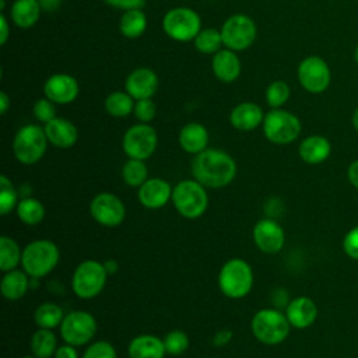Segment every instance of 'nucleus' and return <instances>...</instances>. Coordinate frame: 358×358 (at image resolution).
<instances>
[{
  "instance_id": "obj_1",
  "label": "nucleus",
  "mask_w": 358,
  "mask_h": 358,
  "mask_svg": "<svg viewBox=\"0 0 358 358\" xmlns=\"http://www.w3.org/2000/svg\"><path fill=\"white\" fill-rule=\"evenodd\" d=\"M192 175L207 189H221L232 183L238 166L231 154L220 148H206L193 157Z\"/></svg>"
},
{
  "instance_id": "obj_2",
  "label": "nucleus",
  "mask_w": 358,
  "mask_h": 358,
  "mask_svg": "<svg viewBox=\"0 0 358 358\" xmlns=\"http://www.w3.org/2000/svg\"><path fill=\"white\" fill-rule=\"evenodd\" d=\"M60 250L50 239H36L22 249V270L34 280L50 274L59 264Z\"/></svg>"
},
{
  "instance_id": "obj_3",
  "label": "nucleus",
  "mask_w": 358,
  "mask_h": 358,
  "mask_svg": "<svg viewBox=\"0 0 358 358\" xmlns=\"http://www.w3.org/2000/svg\"><path fill=\"white\" fill-rule=\"evenodd\" d=\"M250 330L255 338L262 344L278 345L289 336L291 324L285 316V312L274 308H264L253 315Z\"/></svg>"
},
{
  "instance_id": "obj_4",
  "label": "nucleus",
  "mask_w": 358,
  "mask_h": 358,
  "mask_svg": "<svg viewBox=\"0 0 358 358\" xmlns=\"http://www.w3.org/2000/svg\"><path fill=\"white\" fill-rule=\"evenodd\" d=\"M253 281L255 275L252 266L241 257H234L225 262L218 273L220 291L231 299L245 298L250 292Z\"/></svg>"
},
{
  "instance_id": "obj_5",
  "label": "nucleus",
  "mask_w": 358,
  "mask_h": 358,
  "mask_svg": "<svg viewBox=\"0 0 358 358\" xmlns=\"http://www.w3.org/2000/svg\"><path fill=\"white\" fill-rule=\"evenodd\" d=\"M207 187L196 179H183L172 189V204L175 210L187 220L200 218L208 207Z\"/></svg>"
},
{
  "instance_id": "obj_6",
  "label": "nucleus",
  "mask_w": 358,
  "mask_h": 358,
  "mask_svg": "<svg viewBox=\"0 0 358 358\" xmlns=\"http://www.w3.org/2000/svg\"><path fill=\"white\" fill-rule=\"evenodd\" d=\"M45 129L39 124L28 123L21 126L13 140V152L22 165H34L42 159L48 148Z\"/></svg>"
},
{
  "instance_id": "obj_7",
  "label": "nucleus",
  "mask_w": 358,
  "mask_h": 358,
  "mask_svg": "<svg viewBox=\"0 0 358 358\" xmlns=\"http://www.w3.org/2000/svg\"><path fill=\"white\" fill-rule=\"evenodd\" d=\"M262 127L264 137L277 145H287L294 143L302 131V123L299 117L282 108L271 109L264 113Z\"/></svg>"
},
{
  "instance_id": "obj_8",
  "label": "nucleus",
  "mask_w": 358,
  "mask_h": 358,
  "mask_svg": "<svg viewBox=\"0 0 358 358\" xmlns=\"http://www.w3.org/2000/svg\"><path fill=\"white\" fill-rule=\"evenodd\" d=\"M108 275L103 263L87 259L74 268L71 275V289L81 299H92L103 291Z\"/></svg>"
},
{
  "instance_id": "obj_9",
  "label": "nucleus",
  "mask_w": 358,
  "mask_h": 358,
  "mask_svg": "<svg viewBox=\"0 0 358 358\" xmlns=\"http://www.w3.org/2000/svg\"><path fill=\"white\" fill-rule=\"evenodd\" d=\"M162 31L173 41L189 42L201 31V18L193 8L175 7L165 13Z\"/></svg>"
},
{
  "instance_id": "obj_10",
  "label": "nucleus",
  "mask_w": 358,
  "mask_h": 358,
  "mask_svg": "<svg viewBox=\"0 0 358 358\" xmlns=\"http://www.w3.org/2000/svg\"><path fill=\"white\" fill-rule=\"evenodd\" d=\"M296 78L306 92L319 95L330 87L331 71L323 57L310 55L299 62L296 67Z\"/></svg>"
},
{
  "instance_id": "obj_11",
  "label": "nucleus",
  "mask_w": 358,
  "mask_h": 358,
  "mask_svg": "<svg viewBox=\"0 0 358 358\" xmlns=\"http://www.w3.org/2000/svg\"><path fill=\"white\" fill-rule=\"evenodd\" d=\"M224 48L234 52H241L250 48L257 36L255 21L246 14H234L228 17L221 27Z\"/></svg>"
},
{
  "instance_id": "obj_12",
  "label": "nucleus",
  "mask_w": 358,
  "mask_h": 358,
  "mask_svg": "<svg viewBox=\"0 0 358 358\" xmlns=\"http://www.w3.org/2000/svg\"><path fill=\"white\" fill-rule=\"evenodd\" d=\"M158 134L148 123H136L130 126L122 138V148L127 158L148 159L157 150Z\"/></svg>"
},
{
  "instance_id": "obj_13",
  "label": "nucleus",
  "mask_w": 358,
  "mask_h": 358,
  "mask_svg": "<svg viewBox=\"0 0 358 358\" xmlns=\"http://www.w3.org/2000/svg\"><path fill=\"white\" fill-rule=\"evenodd\" d=\"M96 319L85 310H71L64 315L60 324V336L64 343L81 347L90 344L96 334Z\"/></svg>"
},
{
  "instance_id": "obj_14",
  "label": "nucleus",
  "mask_w": 358,
  "mask_h": 358,
  "mask_svg": "<svg viewBox=\"0 0 358 358\" xmlns=\"http://www.w3.org/2000/svg\"><path fill=\"white\" fill-rule=\"evenodd\" d=\"M90 214L102 227H117L126 218V207L119 196L110 192L95 194L90 203Z\"/></svg>"
},
{
  "instance_id": "obj_15",
  "label": "nucleus",
  "mask_w": 358,
  "mask_h": 358,
  "mask_svg": "<svg viewBox=\"0 0 358 358\" xmlns=\"http://www.w3.org/2000/svg\"><path fill=\"white\" fill-rule=\"evenodd\" d=\"M256 248L266 255H277L285 245V232L273 218L259 220L252 231Z\"/></svg>"
},
{
  "instance_id": "obj_16",
  "label": "nucleus",
  "mask_w": 358,
  "mask_h": 358,
  "mask_svg": "<svg viewBox=\"0 0 358 358\" xmlns=\"http://www.w3.org/2000/svg\"><path fill=\"white\" fill-rule=\"evenodd\" d=\"M43 94L56 105H67L77 99L80 84L76 77L67 73H56L45 81Z\"/></svg>"
},
{
  "instance_id": "obj_17",
  "label": "nucleus",
  "mask_w": 358,
  "mask_h": 358,
  "mask_svg": "<svg viewBox=\"0 0 358 358\" xmlns=\"http://www.w3.org/2000/svg\"><path fill=\"white\" fill-rule=\"evenodd\" d=\"M172 186L162 178H148L137 190L138 201L148 210L165 207L172 200Z\"/></svg>"
},
{
  "instance_id": "obj_18",
  "label": "nucleus",
  "mask_w": 358,
  "mask_h": 358,
  "mask_svg": "<svg viewBox=\"0 0 358 358\" xmlns=\"http://www.w3.org/2000/svg\"><path fill=\"white\" fill-rule=\"evenodd\" d=\"M124 90L134 101L152 98L158 90V76L152 69L137 67L126 77Z\"/></svg>"
},
{
  "instance_id": "obj_19",
  "label": "nucleus",
  "mask_w": 358,
  "mask_h": 358,
  "mask_svg": "<svg viewBox=\"0 0 358 358\" xmlns=\"http://www.w3.org/2000/svg\"><path fill=\"white\" fill-rule=\"evenodd\" d=\"M285 316L294 329H308L317 319V306L309 296L301 295L291 299L285 306Z\"/></svg>"
},
{
  "instance_id": "obj_20",
  "label": "nucleus",
  "mask_w": 358,
  "mask_h": 358,
  "mask_svg": "<svg viewBox=\"0 0 358 358\" xmlns=\"http://www.w3.org/2000/svg\"><path fill=\"white\" fill-rule=\"evenodd\" d=\"M49 144L57 148H71L78 140V129L76 124L64 117L56 116L49 123L43 124Z\"/></svg>"
},
{
  "instance_id": "obj_21",
  "label": "nucleus",
  "mask_w": 358,
  "mask_h": 358,
  "mask_svg": "<svg viewBox=\"0 0 358 358\" xmlns=\"http://www.w3.org/2000/svg\"><path fill=\"white\" fill-rule=\"evenodd\" d=\"M263 109L255 102H241L229 112V123L234 129L241 131H252L263 124Z\"/></svg>"
},
{
  "instance_id": "obj_22",
  "label": "nucleus",
  "mask_w": 358,
  "mask_h": 358,
  "mask_svg": "<svg viewBox=\"0 0 358 358\" xmlns=\"http://www.w3.org/2000/svg\"><path fill=\"white\" fill-rule=\"evenodd\" d=\"M211 70L220 81L228 84L238 80L241 76L242 64L236 52L224 48L213 55Z\"/></svg>"
},
{
  "instance_id": "obj_23",
  "label": "nucleus",
  "mask_w": 358,
  "mask_h": 358,
  "mask_svg": "<svg viewBox=\"0 0 358 358\" xmlns=\"http://www.w3.org/2000/svg\"><path fill=\"white\" fill-rule=\"evenodd\" d=\"M299 158L309 165H319L324 162L331 154V143L327 137L312 134L305 137L298 147Z\"/></svg>"
},
{
  "instance_id": "obj_24",
  "label": "nucleus",
  "mask_w": 358,
  "mask_h": 358,
  "mask_svg": "<svg viewBox=\"0 0 358 358\" xmlns=\"http://www.w3.org/2000/svg\"><path fill=\"white\" fill-rule=\"evenodd\" d=\"M210 134L204 124L197 122L186 123L178 136V141L180 148L192 155H197L199 152L204 151L208 145Z\"/></svg>"
},
{
  "instance_id": "obj_25",
  "label": "nucleus",
  "mask_w": 358,
  "mask_h": 358,
  "mask_svg": "<svg viewBox=\"0 0 358 358\" xmlns=\"http://www.w3.org/2000/svg\"><path fill=\"white\" fill-rule=\"evenodd\" d=\"M129 358H165L164 340L154 334H140L130 340L127 347Z\"/></svg>"
},
{
  "instance_id": "obj_26",
  "label": "nucleus",
  "mask_w": 358,
  "mask_h": 358,
  "mask_svg": "<svg viewBox=\"0 0 358 358\" xmlns=\"http://www.w3.org/2000/svg\"><path fill=\"white\" fill-rule=\"evenodd\" d=\"M31 277L24 270H10L3 274L1 282H0V291L1 295L7 301H20L25 296L28 288H29Z\"/></svg>"
},
{
  "instance_id": "obj_27",
  "label": "nucleus",
  "mask_w": 358,
  "mask_h": 358,
  "mask_svg": "<svg viewBox=\"0 0 358 358\" xmlns=\"http://www.w3.org/2000/svg\"><path fill=\"white\" fill-rule=\"evenodd\" d=\"M41 11L39 0H14L10 8V18L15 27L27 29L38 22Z\"/></svg>"
},
{
  "instance_id": "obj_28",
  "label": "nucleus",
  "mask_w": 358,
  "mask_h": 358,
  "mask_svg": "<svg viewBox=\"0 0 358 358\" xmlns=\"http://www.w3.org/2000/svg\"><path fill=\"white\" fill-rule=\"evenodd\" d=\"M147 29V15L141 8L127 10L122 14L119 21V31L124 38H140Z\"/></svg>"
},
{
  "instance_id": "obj_29",
  "label": "nucleus",
  "mask_w": 358,
  "mask_h": 358,
  "mask_svg": "<svg viewBox=\"0 0 358 358\" xmlns=\"http://www.w3.org/2000/svg\"><path fill=\"white\" fill-rule=\"evenodd\" d=\"M31 352L36 358H52L57 350V337L50 329H41L32 334L31 337Z\"/></svg>"
},
{
  "instance_id": "obj_30",
  "label": "nucleus",
  "mask_w": 358,
  "mask_h": 358,
  "mask_svg": "<svg viewBox=\"0 0 358 358\" xmlns=\"http://www.w3.org/2000/svg\"><path fill=\"white\" fill-rule=\"evenodd\" d=\"M136 101L126 91H113L110 92L103 102L105 110L113 117H126L133 113Z\"/></svg>"
},
{
  "instance_id": "obj_31",
  "label": "nucleus",
  "mask_w": 358,
  "mask_h": 358,
  "mask_svg": "<svg viewBox=\"0 0 358 358\" xmlns=\"http://www.w3.org/2000/svg\"><path fill=\"white\" fill-rule=\"evenodd\" d=\"M17 217L27 225H38L45 220V206L35 197H24L18 201L15 208Z\"/></svg>"
},
{
  "instance_id": "obj_32",
  "label": "nucleus",
  "mask_w": 358,
  "mask_h": 358,
  "mask_svg": "<svg viewBox=\"0 0 358 358\" xmlns=\"http://www.w3.org/2000/svg\"><path fill=\"white\" fill-rule=\"evenodd\" d=\"M64 319L63 309L53 302H43L41 303L34 312V322L41 329H50L60 327Z\"/></svg>"
},
{
  "instance_id": "obj_33",
  "label": "nucleus",
  "mask_w": 358,
  "mask_h": 358,
  "mask_svg": "<svg viewBox=\"0 0 358 358\" xmlns=\"http://www.w3.org/2000/svg\"><path fill=\"white\" fill-rule=\"evenodd\" d=\"M22 249L11 236L3 235L0 238V270L3 273L17 268L21 264Z\"/></svg>"
},
{
  "instance_id": "obj_34",
  "label": "nucleus",
  "mask_w": 358,
  "mask_h": 358,
  "mask_svg": "<svg viewBox=\"0 0 358 358\" xmlns=\"http://www.w3.org/2000/svg\"><path fill=\"white\" fill-rule=\"evenodd\" d=\"M122 179L130 187H140L148 179V168L143 159L129 158L122 166Z\"/></svg>"
},
{
  "instance_id": "obj_35",
  "label": "nucleus",
  "mask_w": 358,
  "mask_h": 358,
  "mask_svg": "<svg viewBox=\"0 0 358 358\" xmlns=\"http://www.w3.org/2000/svg\"><path fill=\"white\" fill-rule=\"evenodd\" d=\"M193 43H194V48L204 55H214L221 49V46H224L221 31L215 28L201 29L197 34V36L193 39Z\"/></svg>"
},
{
  "instance_id": "obj_36",
  "label": "nucleus",
  "mask_w": 358,
  "mask_h": 358,
  "mask_svg": "<svg viewBox=\"0 0 358 358\" xmlns=\"http://www.w3.org/2000/svg\"><path fill=\"white\" fill-rule=\"evenodd\" d=\"M289 96H291V88L284 80H275L270 83L264 92L266 102L271 109L282 108L288 102Z\"/></svg>"
},
{
  "instance_id": "obj_37",
  "label": "nucleus",
  "mask_w": 358,
  "mask_h": 358,
  "mask_svg": "<svg viewBox=\"0 0 358 358\" xmlns=\"http://www.w3.org/2000/svg\"><path fill=\"white\" fill-rule=\"evenodd\" d=\"M18 193L13 185V182L6 176H0V214L7 215L13 210L17 208L18 204Z\"/></svg>"
},
{
  "instance_id": "obj_38",
  "label": "nucleus",
  "mask_w": 358,
  "mask_h": 358,
  "mask_svg": "<svg viewBox=\"0 0 358 358\" xmlns=\"http://www.w3.org/2000/svg\"><path fill=\"white\" fill-rule=\"evenodd\" d=\"M162 340H164L166 354L172 355V357L182 355L183 352L187 351V348L190 345V338H189L187 333L183 330H179V329L171 330L169 333L165 334V337Z\"/></svg>"
},
{
  "instance_id": "obj_39",
  "label": "nucleus",
  "mask_w": 358,
  "mask_h": 358,
  "mask_svg": "<svg viewBox=\"0 0 358 358\" xmlns=\"http://www.w3.org/2000/svg\"><path fill=\"white\" fill-rule=\"evenodd\" d=\"M32 115L38 122L46 124L56 117V103L46 96L39 98L32 106Z\"/></svg>"
},
{
  "instance_id": "obj_40",
  "label": "nucleus",
  "mask_w": 358,
  "mask_h": 358,
  "mask_svg": "<svg viewBox=\"0 0 358 358\" xmlns=\"http://www.w3.org/2000/svg\"><path fill=\"white\" fill-rule=\"evenodd\" d=\"M81 358H117V352L109 341L99 340L91 343L83 352Z\"/></svg>"
},
{
  "instance_id": "obj_41",
  "label": "nucleus",
  "mask_w": 358,
  "mask_h": 358,
  "mask_svg": "<svg viewBox=\"0 0 358 358\" xmlns=\"http://www.w3.org/2000/svg\"><path fill=\"white\" fill-rule=\"evenodd\" d=\"M136 119L140 123H150L154 120L157 115V105L151 98L147 99H138L134 103V110H133Z\"/></svg>"
},
{
  "instance_id": "obj_42",
  "label": "nucleus",
  "mask_w": 358,
  "mask_h": 358,
  "mask_svg": "<svg viewBox=\"0 0 358 358\" xmlns=\"http://www.w3.org/2000/svg\"><path fill=\"white\" fill-rule=\"evenodd\" d=\"M343 250L350 259L358 260V225L348 229V232L344 235Z\"/></svg>"
},
{
  "instance_id": "obj_43",
  "label": "nucleus",
  "mask_w": 358,
  "mask_h": 358,
  "mask_svg": "<svg viewBox=\"0 0 358 358\" xmlns=\"http://www.w3.org/2000/svg\"><path fill=\"white\" fill-rule=\"evenodd\" d=\"M108 6L127 11V10H134V8H143L145 4V0H103Z\"/></svg>"
},
{
  "instance_id": "obj_44",
  "label": "nucleus",
  "mask_w": 358,
  "mask_h": 358,
  "mask_svg": "<svg viewBox=\"0 0 358 358\" xmlns=\"http://www.w3.org/2000/svg\"><path fill=\"white\" fill-rule=\"evenodd\" d=\"M53 358H78L77 347L64 343V344H62V345L57 347V350H56Z\"/></svg>"
},
{
  "instance_id": "obj_45",
  "label": "nucleus",
  "mask_w": 358,
  "mask_h": 358,
  "mask_svg": "<svg viewBox=\"0 0 358 358\" xmlns=\"http://www.w3.org/2000/svg\"><path fill=\"white\" fill-rule=\"evenodd\" d=\"M234 337V333L229 330V329H222V330H218L214 337H213V344L215 347H224L227 344H229V341L232 340Z\"/></svg>"
},
{
  "instance_id": "obj_46",
  "label": "nucleus",
  "mask_w": 358,
  "mask_h": 358,
  "mask_svg": "<svg viewBox=\"0 0 358 358\" xmlns=\"http://www.w3.org/2000/svg\"><path fill=\"white\" fill-rule=\"evenodd\" d=\"M10 36V25L7 17L1 13L0 14V45H6Z\"/></svg>"
},
{
  "instance_id": "obj_47",
  "label": "nucleus",
  "mask_w": 358,
  "mask_h": 358,
  "mask_svg": "<svg viewBox=\"0 0 358 358\" xmlns=\"http://www.w3.org/2000/svg\"><path fill=\"white\" fill-rule=\"evenodd\" d=\"M347 179L348 182L355 187L358 189V159L352 161L348 168H347Z\"/></svg>"
},
{
  "instance_id": "obj_48",
  "label": "nucleus",
  "mask_w": 358,
  "mask_h": 358,
  "mask_svg": "<svg viewBox=\"0 0 358 358\" xmlns=\"http://www.w3.org/2000/svg\"><path fill=\"white\" fill-rule=\"evenodd\" d=\"M10 106H11L10 96L7 95V92L1 91V92H0V113H1V115H6Z\"/></svg>"
},
{
  "instance_id": "obj_49",
  "label": "nucleus",
  "mask_w": 358,
  "mask_h": 358,
  "mask_svg": "<svg viewBox=\"0 0 358 358\" xmlns=\"http://www.w3.org/2000/svg\"><path fill=\"white\" fill-rule=\"evenodd\" d=\"M60 1L62 0H39V4L42 7V10L53 11V10H56L60 6Z\"/></svg>"
},
{
  "instance_id": "obj_50",
  "label": "nucleus",
  "mask_w": 358,
  "mask_h": 358,
  "mask_svg": "<svg viewBox=\"0 0 358 358\" xmlns=\"http://www.w3.org/2000/svg\"><path fill=\"white\" fill-rule=\"evenodd\" d=\"M103 266H105V268H106V271H108V274H109V275L116 274V271L119 270V264H117V262H116V260H112V259H109V260L103 262Z\"/></svg>"
},
{
  "instance_id": "obj_51",
  "label": "nucleus",
  "mask_w": 358,
  "mask_h": 358,
  "mask_svg": "<svg viewBox=\"0 0 358 358\" xmlns=\"http://www.w3.org/2000/svg\"><path fill=\"white\" fill-rule=\"evenodd\" d=\"M351 124H352L354 130L358 131V106L354 109V112L351 115Z\"/></svg>"
},
{
  "instance_id": "obj_52",
  "label": "nucleus",
  "mask_w": 358,
  "mask_h": 358,
  "mask_svg": "<svg viewBox=\"0 0 358 358\" xmlns=\"http://www.w3.org/2000/svg\"><path fill=\"white\" fill-rule=\"evenodd\" d=\"M352 57H354V62L358 64V45L355 46V49H354V53H352Z\"/></svg>"
},
{
  "instance_id": "obj_53",
  "label": "nucleus",
  "mask_w": 358,
  "mask_h": 358,
  "mask_svg": "<svg viewBox=\"0 0 358 358\" xmlns=\"http://www.w3.org/2000/svg\"><path fill=\"white\" fill-rule=\"evenodd\" d=\"M21 358H36L35 355H25V357H21Z\"/></svg>"
}]
</instances>
